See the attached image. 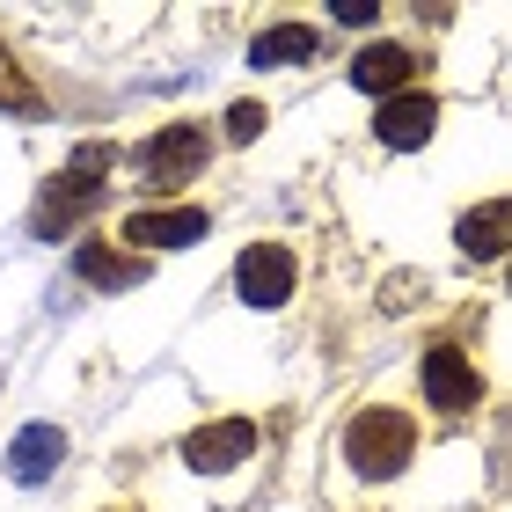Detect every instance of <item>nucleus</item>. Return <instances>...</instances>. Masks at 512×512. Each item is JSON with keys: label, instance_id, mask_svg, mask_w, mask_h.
<instances>
[{"label": "nucleus", "instance_id": "nucleus-1", "mask_svg": "<svg viewBox=\"0 0 512 512\" xmlns=\"http://www.w3.org/2000/svg\"><path fill=\"white\" fill-rule=\"evenodd\" d=\"M337 454H344V469H352V476L388 483V476H403L410 461H417V417L395 410V403H366V410H352Z\"/></svg>", "mask_w": 512, "mask_h": 512}, {"label": "nucleus", "instance_id": "nucleus-2", "mask_svg": "<svg viewBox=\"0 0 512 512\" xmlns=\"http://www.w3.org/2000/svg\"><path fill=\"white\" fill-rule=\"evenodd\" d=\"M205 154H213V132L176 118V125H161L147 147H139V183H147V191H183V183H198Z\"/></svg>", "mask_w": 512, "mask_h": 512}, {"label": "nucleus", "instance_id": "nucleus-3", "mask_svg": "<svg viewBox=\"0 0 512 512\" xmlns=\"http://www.w3.org/2000/svg\"><path fill=\"white\" fill-rule=\"evenodd\" d=\"M417 388H425V403L447 410V417H461V410L483 403V374L469 366L461 344H425V359H417Z\"/></svg>", "mask_w": 512, "mask_h": 512}, {"label": "nucleus", "instance_id": "nucleus-4", "mask_svg": "<svg viewBox=\"0 0 512 512\" xmlns=\"http://www.w3.org/2000/svg\"><path fill=\"white\" fill-rule=\"evenodd\" d=\"M293 286H300V264H293L286 242H249L235 256V293L249 300V308H286Z\"/></svg>", "mask_w": 512, "mask_h": 512}, {"label": "nucleus", "instance_id": "nucleus-5", "mask_svg": "<svg viewBox=\"0 0 512 512\" xmlns=\"http://www.w3.org/2000/svg\"><path fill=\"white\" fill-rule=\"evenodd\" d=\"M205 227H213L205 205H139L118 235L132 256H147V249H191V242H205Z\"/></svg>", "mask_w": 512, "mask_h": 512}, {"label": "nucleus", "instance_id": "nucleus-6", "mask_svg": "<svg viewBox=\"0 0 512 512\" xmlns=\"http://www.w3.org/2000/svg\"><path fill=\"white\" fill-rule=\"evenodd\" d=\"M439 132V96H425V88H403V96H388L374 110V139L388 154H410V147H425V139Z\"/></svg>", "mask_w": 512, "mask_h": 512}, {"label": "nucleus", "instance_id": "nucleus-7", "mask_svg": "<svg viewBox=\"0 0 512 512\" xmlns=\"http://www.w3.org/2000/svg\"><path fill=\"white\" fill-rule=\"evenodd\" d=\"M256 417H220V425H198L191 439H183V461L205 476H220V469H242V461L256 454Z\"/></svg>", "mask_w": 512, "mask_h": 512}, {"label": "nucleus", "instance_id": "nucleus-8", "mask_svg": "<svg viewBox=\"0 0 512 512\" xmlns=\"http://www.w3.org/2000/svg\"><path fill=\"white\" fill-rule=\"evenodd\" d=\"M454 242H461V256H476V264L512 256V198H483V205H469V213L454 220Z\"/></svg>", "mask_w": 512, "mask_h": 512}, {"label": "nucleus", "instance_id": "nucleus-9", "mask_svg": "<svg viewBox=\"0 0 512 512\" xmlns=\"http://www.w3.org/2000/svg\"><path fill=\"white\" fill-rule=\"evenodd\" d=\"M410 74H417V52H410V44H395V37L359 44V59H352V88H366V96H403Z\"/></svg>", "mask_w": 512, "mask_h": 512}, {"label": "nucleus", "instance_id": "nucleus-10", "mask_svg": "<svg viewBox=\"0 0 512 512\" xmlns=\"http://www.w3.org/2000/svg\"><path fill=\"white\" fill-rule=\"evenodd\" d=\"M74 271L88 278V286H103V293H132V286H147V256L110 249V242H81Z\"/></svg>", "mask_w": 512, "mask_h": 512}, {"label": "nucleus", "instance_id": "nucleus-11", "mask_svg": "<svg viewBox=\"0 0 512 512\" xmlns=\"http://www.w3.org/2000/svg\"><path fill=\"white\" fill-rule=\"evenodd\" d=\"M308 52H315V30H308V22H278V30H264V37L249 44L256 66H300Z\"/></svg>", "mask_w": 512, "mask_h": 512}, {"label": "nucleus", "instance_id": "nucleus-12", "mask_svg": "<svg viewBox=\"0 0 512 512\" xmlns=\"http://www.w3.org/2000/svg\"><path fill=\"white\" fill-rule=\"evenodd\" d=\"M52 461H59V432H52V425H30V432L15 439L8 469H15L22 483H44V476H52Z\"/></svg>", "mask_w": 512, "mask_h": 512}, {"label": "nucleus", "instance_id": "nucleus-13", "mask_svg": "<svg viewBox=\"0 0 512 512\" xmlns=\"http://www.w3.org/2000/svg\"><path fill=\"white\" fill-rule=\"evenodd\" d=\"M0 110H15V118H44V96H37V81L15 66V52L0 44Z\"/></svg>", "mask_w": 512, "mask_h": 512}, {"label": "nucleus", "instance_id": "nucleus-14", "mask_svg": "<svg viewBox=\"0 0 512 512\" xmlns=\"http://www.w3.org/2000/svg\"><path fill=\"white\" fill-rule=\"evenodd\" d=\"M264 132V103H227V139H256Z\"/></svg>", "mask_w": 512, "mask_h": 512}, {"label": "nucleus", "instance_id": "nucleus-15", "mask_svg": "<svg viewBox=\"0 0 512 512\" xmlns=\"http://www.w3.org/2000/svg\"><path fill=\"white\" fill-rule=\"evenodd\" d=\"M103 512H125V505H103Z\"/></svg>", "mask_w": 512, "mask_h": 512}, {"label": "nucleus", "instance_id": "nucleus-16", "mask_svg": "<svg viewBox=\"0 0 512 512\" xmlns=\"http://www.w3.org/2000/svg\"><path fill=\"white\" fill-rule=\"evenodd\" d=\"M505 286H512V271H505Z\"/></svg>", "mask_w": 512, "mask_h": 512}]
</instances>
